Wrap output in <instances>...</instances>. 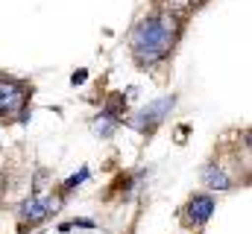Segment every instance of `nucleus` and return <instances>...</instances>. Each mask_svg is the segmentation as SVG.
Instances as JSON below:
<instances>
[{"label":"nucleus","mask_w":252,"mask_h":234,"mask_svg":"<svg viewBox=\"0 0 252 234\" xmlns=\"http://www.w3.org/2000/svg\"><path fill=\"white\" fill-rule=\"evenodd\" d=\"M176 38H179V18L170 12H153L132 29L129 47L141 67H153L170 56Z\"/></svg>","instance_id":"f257e3e1"},{"label":"nucleus","mask_w":252,"mask_h":234,"mask_svg":"<svg viewBox=\"0 0 252 234\" xmlns=\"http://www.w3.org/2000/svg\"><path fill=\"white\" fill-rule=\"evenodd\" d=\"M176 109V97L173 94H164V97H156V100H150L147 106H141L135 115L126 120V126L129 129H135V132H141V135H153L167 117L170 112Z\"/></svg>","instance_id":"f03ea898"},{"label":"nucleus","mask_w":252,"mask_h":234,"mask_svg":"<svg viewBox=\"0 0 252 234\" xmlns=\"http://www.w3.org/2000/svg\"><path fill=\"white\" fill-rule=\"evenodd\" d=\"M27 103H30V85L24 79L0 76V117H18L21 123H27L30 120Z\"/></svg>","instance_id":"7ed1b4c3"},{"label":"nucleus","mask_w":252,"mask_h":234,"mask_svg":"<svg viewBox=\"0 0 252 234\" xmlns=\"http://www.w3.org/2000/svg\"><path fill=\"white\" fill-rule=\"evenodd\" d=\"M62 196H38V193H32L30 199H24L21 202V208H18V220H21V226H38V223H44L50 214H56L59 208H62Z\"/></svg>","instance_id":"20e7f679"},{"label":"nucleus","mask_w":252,"mask_h":234,"mask_svg":"<svg viewBox=\"0 0 252 234\" xmlns=\"http://www.w3.org/2000/svg\"><path fill=\"white\" fill-rule=\"evenodd\" d=\"M211 217H214V196H208V193L190 196L188 205H185V223L199 229V226H205Z\"/></svg>","instance_id":"39448f33"},{"label":"nucleus","mask_w":252,"mask_h":234,"mask_svg":"<svg viewBox=\"0 0 252 234\" xmlns=\"http://www.w3.org/2000/svg\"><path fill=\"white\" fill-rule=\"evenodd\" d=\"M202 184L208 190H229L232 187V176L226 173V167H220V164H205L202 167Z\"/></svg>","instance_id":"423d86ee"},{"label":"nucleus","mask_w":252,"mask_h":234,"mask_svg":"<svg viewBox=\"0 0 252 234\" xmlns=\"http://www.w3.org/2000/svg\"><path fill=\"white\" fill-rule=\"evenodd\" d=\"M88 176H91V170H88V167H79V173H73V176H70V178L62 184V196H64V193H70L73 187H79V184H82Z\"/></svg>","instance_id":"0eeeda50"},{"label":"nucleus","mask_w":252,"mask_h":234,"mask_svg":"<svg viewBox=\"0 0 252 234\" xmlns=\"http://www.w3.org/2000/svg\"><path fill=\"white\" fill-rule=\"evenodd\" d=\"M85 79H88V70H85V67H79V70H73V76H70V82H73V85H82Z\"/></svg>","instance_id":"6e6552de"}]
</instances>
